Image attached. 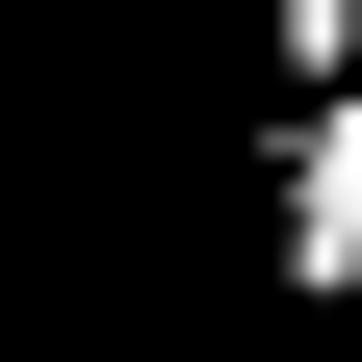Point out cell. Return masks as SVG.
Listing matches in <instances>:
<instances>
[{
  "label": "cell",
  "instance_id": "7a4b0ae2",
  "mask_svg": "<svg viewBox=\"0 0 362 362\" xmlns=\"http://www.w3.org/2000/svg\"><path fill=\"white\" fill-rule=\"evenodd\" d=\"M310 78H362V0H259V104H310Z\"/></svg>",
  "mask_w": 362,
  "mask_h": 362
},
{
  "label": "cell",
  "instance_id": "6da1fadb",
  "mask_svg": "<svg viewBox=\"0 0 362 362\" xmlns=\"http://www.w3.org/2000/svg\"><path fill=\"white\" fill-rule=\"evenodd\" d=\"M259 285L285 310H362V78L259 104Z\"/></svg>",
  "mask_w": 362,
  "mask_h": 362
}]
</instances>
